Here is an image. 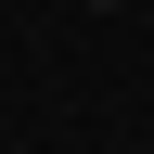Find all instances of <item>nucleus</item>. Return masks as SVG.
Masks as SVG:
<instances>
[{"label":"nucleus","instance_id":"nucleus-1","mask_svg":"<svg viewBox=\"0 0 154 154\" xmlns=\"http://www.w3.org/2000/svg\"><path fill=\"white\" fill-rule=\"evenodd\" d=\"M90 13H116V0H90Z\"/></svg>","mask_w":154,"mask_h":154}]
</instances>
